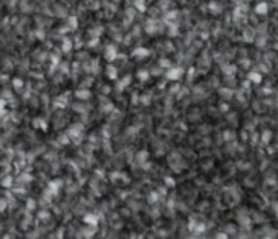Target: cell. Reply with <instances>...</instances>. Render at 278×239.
Listing matches in <instances>:
<instances>
[{"mask_svg": "<svg viewBox=\"0 0 278 239\" xmlns=\"http://www.w3.org/2000/svg\"><path fill=\"white\" fill-rule=\"evenodd\" d=\"M3 105H5V102H3V100H0V108H2Z\"/></svg>", "mask_w": 278, "mask_h": 239, "instance_id": "cell-5", "label": "cell"}, {"mask_svg": "<svg viewBox=\"0 0 278 239\" xmlns=\"http://www.w3.org/2000/svg\"><path fill=\"white\" fill-rule=\"evenodd\" d=\"M85 223L87 224H97V216L95 214H87L85 216Z\"/></svg>", "mask_w": 278, "mask_h": 239, "instance_id": "cell-1", "label": "cell"}, {"mask_svg": "<svg viewBox=\"0 0 278 239\" xmlns=\"http://www.w3.org/2000/svg\"><path fill=\"white\" fill-rule=\"evenodd\" d=\"M10 180H12L10 177H5V179L2 180V185L3 187H10V185H12V182H10Z\"/></svg>", "mask_w": 278, "mask_h": 239, "instance_id": "cell-2", "label": "cell"}, {"mask_svg": "<svg viewBox=\"0 0 278 239\" xmlns=\"http://www.w3.org/2000/svg\"><path fill=\"white\" fill-rule=\"evenodd\" d=\"M87 95H88L87 92H77V97H82V98H85Z\"/></svg>", "mask_w": 278, "mask_h": 239, "instance_id": "cell-4", "label": "cell"}, {"mask_svg": "<svg viewBox=\"0 0 278 239\" xmlns=\"http://www.w3.org/2000/svg\"><path fill=\"white\" fill-rule=\"evenodd\" d=\"M5 210V200H0V211Z\"/></svg>", "mask_w": 278, "mask_h": 239, "instance_id": "cell-3", "label": "cell"}]
</instances>
